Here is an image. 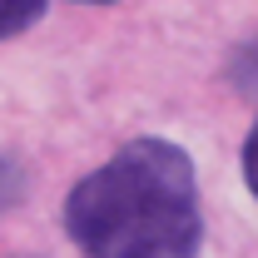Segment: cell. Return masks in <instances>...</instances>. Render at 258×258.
<instances>
[{"mask_svg":"<svg viewBox=\"0 0 258 258\" xmlns=\"http://www.w3.org/2000/svg\"><path fill=\"white\" fill-rule=\"evenodd\" d=\"M40 15H45V0H0V40L30 30Z\"/></svg>","mask_w":258,"mask_h":258,"instance_id":"7a4b0ae2","label":"cell"},{"mask_svg":"<svg viewBox=\"0 0 258 258\" xmlns=\"http://www.w3.org/2000/svg\"><path fill=\"white\" fill-rule=\"evenodd\" d=\"M20 194H25V174L0 154V214H5L10 204H20Z\"/></svg>","mask_w":258,"mask_h":258,"instance_id":"3957f363","label":"cell"},{"mask_svg":"<svg viewBox=\"0 0 258 258\" xmlns=\"http://www.w3.org/2000/svg\"><path fill=\"white\" fill-rule=\"evenodd\" d=\"M64 228L85 258H199V179L179 144L134 139L64 204Z\"/></svg>","mask_w":258,"mask_h":258,"instance_id":"6da1fadb","label":"cell"},{"mask_svg":"<svg viewBox=\"0 0 258 258\" xmlns=\"http://www.w3.org/2000/svg\"><path fill=\"white\" fill-rule=\"evenodd\" d=\"M243 179H248V189H253V199H258V124H253V134H248V144H243Z\"/></svg>","mask_w":258,"mask_h":258,"instance_id":"277c9868","label":"cell"}]
</instances>
